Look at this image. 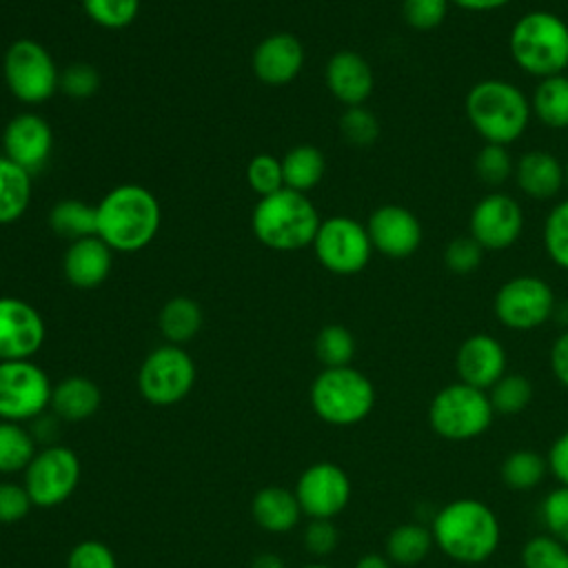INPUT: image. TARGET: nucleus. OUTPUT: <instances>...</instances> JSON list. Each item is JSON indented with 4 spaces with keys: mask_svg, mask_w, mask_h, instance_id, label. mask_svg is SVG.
Masks as SVG:
<instances>
[{
    "mask_svg": "<svg viewBox=\"0 0 568 568\" xmlns=\"http://www.w3.org/2000/svg\"><path fill=\"white\" fill-rule=\"evenodd\" d=\"M499 475L510 490H532L546 479L548 459L535 450L519 448L504 457Z\"/></svg>",
    "mask_w": 568,
    "mask_h": 568,
    "instance_id": "nucleus-32",
    "label": "nucleus"
},
{
    "mask_svg": "<svg viewBox=\"0 0 568 568\" xmlns=\"http://www.w3.org/2000/svg\"><path fill=\"white\" fill-rule=\"evenodd\" d=\"M162 220L158 197L142 184H118L95 204V235L115 253H135L153 242Z\"/></svg>",
    "mask_w": 568,
    "mask_h": 568,
    "instance_id": "nucleus-2",
    "label": "nucleus"
},
{
    "mask_svg": "<svg viewBox=\"0 0 568 568\" xmlns=\"http://www.w3.org/2000/svg\"><path fill=\"white\" fill-rule=\"evenodd\" d=\"M550 371L555 379L568 388V328L559 333L550 346Z\"/></svg>",
    "mask_w": 568,
    "mask_h": 568,
    "instance_id": "nucleus-50",
    "label": "nucleus"
},
{
    "mask_svg": "<svg viewBox=\"0 0 568 568\" xmlns=\"http://www.w3.org/2000/svg\"><path fill=\"white\" fill-rule=\"evenodd\" d=\"M530 109L550 129H568V75L557 73L537 82Z\"/></svg>",
    "mask_w": 568,
    "mask_h": 568,
    "instance_id": "nucleus-30",
    "label": "nucleus"
},
{
    "mask_svg": "<svg viewBox=\"0 0 568 568\" xmlns=\"http://www.w3.org/2000/svg\"><path fill=\"white\" fill-rule=\"evenodd\" d=\"M251 568H286L284 559L273 555V552H260L257 557H253Z\"/></svg>",
    "mask_w": 568,
    "mask_h": 568,
    "instance_id": "nucleus-53",
    "label": "nucleus"
},
{
    "mask_svg": "<svg viewBox=\"0 0 568 568\" xmlns=\"http://www.w3.org/2000/svg\"><path fill=\"white\" fill-rule=\"evenodd\" d=\"M100 89V73L89 62H73L60 71V89L71 100H87Z\"/></svg>",
    "mask_w": 568,
    "mask_h": 568,
    "instance_id": "nucleus-44",
    "label": "nucleus"
},
{
    "mask_svg": "<svg viewBox=\"0 0 568 568\" xmlns=\"http://www.w3.org/2000/svg\"><path fill=\"white\" fill-rule=\"evenodd\" d=\"M311 246L317 262L335 275L359 273L373 255L366 224L348 215H333L322 220Z\"/></svg>",
    "mask_w": 568,
    "mask_h": 568,
    "instance_id": "nucleus-12",
    "label": "nucleus"
},
{
    "mask_svg": "<svg viewBox=\"0 0 568 568\" xmlns=\"http://www.w3.org/2000/svg\"><path fill=\"white\" fill-rule=\"evenodd\" d=\"M251 67L260 82L284 87L300 75L304 67V47L293 33H271L255 47Z\"/></svg>",
    "mask_w": 568,
    "mask_h": 568,
    "instance_id": "nucleus-20",
    "label": "nucleus"
},
{
    "mask_svg": "<svg viewBox=\"0 0 568 568\" xmlns=\"http://www.w3.org/2000/svg\"><path fill=\"white\" fill-rule=\"evenodd\" d=\"M24 488L38 508L64 504L78 488L82 466L78 455L62 444L44 446L22 470Z\"/></svg>",
    "mask_w": 568,
    "mask_h": 568,
    "instance_id": "nucleus-11",
    "label": "nucleus"
},
{
    "mask_svg": "<svg viewBox=\"0 0 568 568\" xmlns=\"http://www.w3.org/2000/svg\"><path fill=\"white\" fill-rule=\"evenodd\" d=\"M546 459L548 470L559 481V486H568V428L550 444Z\"/></svg>",
    "mask_w": 568,
    "mask_h": 568,
    "instance_id": "nucleus-49",
    "label": "nucleus"
},
{
    "mask_svg": "<svg viewBox=\"0 0 568 568\" xmlns=\"http://www.w3.org/2000/svg\"><path fill=\"white\" fill-rule=\"evenodd\" d=\"M308 399L322 422L331 426H353L371 415L375 386L353 366L322 368L311 384Z\"/></svg>",
    "mask_w": 568,
    "mask_h": 568,
    "instance_id": "nucleus-6",
    "label": "nucleus"
},
{
    "mask_svg": "<svg viewBox=\"0 0 568 568\" xmlns=\"http://www.w3.org/2000/svg\"><path fill=\"white\" fill-rule=\"evenodd\" d=\"M541 240L550 262L568 271V200H561L550 209L544 220Z\"/></svg>",
    "mask_w": 568,
    "mask_h": 568,
    "instance_id": "nucleus-36",
    "label": "nucleus"
},
{
    "mask_svg": "<svg viewBox=\"0 0 568 568\" xmlns=\"http://www.w3.org/2000/svg\"><path fill=\"white\" fill-rule=\"evenodd\" d=\"M47 339V326L40 311L20 300L0 297V362L31 359Z\"/></svg>",
    "mask_w": 568,
    "mask_h": 568,
    "instance_id": "nucleus-16",
    "label": "nucleus"
},
{
    "mask_svg": "<svg viewBox=\"0 0 568 568\" xmlns=\"http://www.w3.org/2000/svg\"><path fill=\"white\" fill-rule=\"evenodd\" d=\"M450 0H402V18L415 31H433L448 16Z\"/></svg>",
    "mask_w": 568,
    "mask_h": 568,
    "instance_id": "nucleus-42",
    "label": "nucleus"
},
{
    "mask_svg": "<svg viewBox=\"0 0 568 568\" xmlns=\"http://www.w3.org/2000/svg\"><path fill=\"white\" fill-rule=\"evenodd\" d=\"M36 439L31 430L16 422L0 419V473H20L36 455Z\"/></svg>",
    "mask_w": 568,
    "mask_h": 568,
    "instance_id": "nucleus-33",
    "label": "nucleus"
},
{
    "mask_svg": "<svg viewBox=\"0 0 568 568\" xmlns=\"http://www.w3.org/2000/svg\"><path fill=\"white\" fill-rule=\"evenodd\" d=\"M67 568H118V561L104 541L84 539L69 550Z\"/></svg>",
    "mask_w": 568,
    "mask_h": 568,
    "instance_id": "nucleus-46",
    "label": "nucleus"
},
{
    "mask_svg": "<svg viewBox=\"0 0 568 568\" xmlns=\"http://www.w3.org/2000/svg\"><path fill=\"white\" fill-rule=\"evenodd\" d=\"M339 131L346 142L353 146H368L379 135V122L364 104L362 106H346L339 118Z\"/></svg>",
    "mask_w": 568,
    "mask_h": 568,
    "instance_id": "nucleus-41",
    "label": "nucleus"
},
{
    "mask_svg": "<svg viewBox=\"0 0 568 568\" xmlns=\"http://www.w3.org/2000/svg\"><path fill=\"white\" fill-rule=\"evenodd\" d=\"M102 404L100 386L84 375H69L53 384L51 413L62 422H84L98 413Z\"/></svg>",
    "mask_w": 568,
    "mask_h": 568,
    "instance_id": "nucleus-24",
    "label": "nucleus"
},
{
    "mask_svg": "<svg viewBox=\"0 0 568 568\" xmlns=\"http://www.w3.org/2000/svg\"><path fill=\"white\" fill-rule=\"evenodd\" d=\"M202 322H204V315L200 304L186 295H175L169 302H164L158 315V326L162 337L166 339V344H178V346L191 342L200 333Z\"/></svg>",
    "mask_w": 568,
    "mask_h": 568,
    "instance_id": "nucleus-27",
    "label": "nucleus"
},
{
    "mask_svg": "<svg viewBox=\"0 0 568 568\" xmlns=\"http://www.w3.org/2000/svg\"><path fill=\"white\" fill-rule=\"evenodd\" d=\"M513 0H450V4L470 11V13H488V11H497L506 4H510Z\"/></svg>",
    "mask_w": 568,
    "mask_h": 568,
    "instance_id": "nucleus-51",
    "label": "nucleus"
},
{
    "mask_svg": "<svg viewBox=\"0 0 568 568\" xmlns=\"http://www.w3.org/2000/svg\"><path fill=\"white\" fill-rule=\"evenodd\" d=\"M2 78L22 104H42L60 89V69L44 44L31 38L13 40L2 58Z\"/></svg>",
    "mask_w": 568,
    "mask_h": 568,
    "instance_id": "nucleus-8",
    "label": "nucleus"
},
{
    "mask_svg": "<svg viewBox=\"0 0 568 568\" xmlns=\"http://www.w3.org/2000/svg\"><path fill=\"white\" fill-rule=\"evenodd\" d=\"M455 371L459 382L488 390L506 373V351L488 333L468 335L455 353Z\"/></svg>",
    "mask_w": 568,
    "mask_h": 568,
    "instance_id": "nucleus-19",
    "label": "nucleus"
},
{
    "mask_svg": "<svg viewBox=\"0 0 568 568\" xmlns=\"http://www.w3.org/2000/svg\"><path fill=\"white\" fill-rule=\"evenodd\" d=\"M524 568H568V546L552 535H535L521 548Z\"/></svg>",
    "mask_w": 568,
    "mask_h": 568,
    "instance_id": "nucleus-37",
    "label": "nucleus"
},
{
    "mask_svg": "<svg viewBox=\"0 0 568 568\" xmlns=\"http://www.w3.org/2000/svg\"><path fill=\"white\" fill-rule=\"evenodd\" d=\"M293 493L302 515L308 519H333L351 501V479L342 466L315 462L302 470Z\"/></svg>",
    "mask_w": 568,
    "mask_h": 568,
    "instance_id": "nucleus-14",
    "label": "nucleus"
},
{
    "mask_svg": "<svg viewBox=\"0 0 568 568\" xmlns=\"http://www.w3.org/2000/svg\"><path fill=\"white\" fill-rule=\"evenodd\" d=\"M513 175L519 191L532 200H550L566 184L564 164L544 149H532L519 155Z\"/></svg>",
    "mask_w": 568,
    "mask_h": 568,
    "instance_id": "nucleus-23",
    "label": "nucleus"
},
{
    "mask_svg": "<svg viewBox=\"0 0 568 568\" xmlns=\"http://www.w3.org/2000/svg\"><path fill=\"white\" fill-rule=\"evenodd\" d=\"M430 532L446 557L466 566L490 559L501 539L495 510L475 497H459L442 506L433 517Z\"/></svg>",
    "mask_w": 568,
    "mask_h": 568,
    "instance_id": "nucleus-1",
    "label": "nucleus"
},
{
    "mask_svg": "<svg viewBox=\"0 0 568 568\" xmlns=\"http://www.w3.org/2000/svg\"><path fill=\"white\" fill-rule=\"evenodd\" d=\"M49 229L69 242L95 235V206L75 197L60 200L49 211Z\"/></svg>",
    "mask_w": 568,
    "mask_h": 568,
    "instance_id": "nucleus-31",
    "label": "nucleus"
},
{
    "mask_svg": "<svg viewBox=\"0 0 568 568\" xmlns=\"http://www.w3.org/2000/svg\"><path fill=\"white\" fill-rule=\"evenodd\" d=\"M515 64L539 80L568 69V24L552 11L532 9L517 18L508 33Z\"/></svg>",
    "mask_w": 568,
    "mask_h": 568,
    "instance_id": "nucleus-4",
    "label": "nucleus"
},
{
    "mask_svg": "<svg viewBox=\"0 0 568 568\" xmlns=\"http://www.w3.org/2000/svg\"><path fill=\"white\" fill-rule=\"evenodd\" d=\"M302 541H304V548L313 557L322 559V557H328L335 552V548L339 544V532H337V526L333 524V519H311L308 526L304 528Z\"/></svg>",
    "mask_w": 568,
    "mask_h": 568,
    "instance_id": "nucleus-47",
    "label": "nucleus"
},
{
    "mask_svg": "<svg viewBox=\"0 0 568 568\" xmlns=\"http://www.w3.org/2000/svg\"><path fill=\"white\" fill-rule=\"evenodd\" d=\"M31 508H33V501L24 484L0 481V524L22 521Z\"/></svg>",
    "mask_w": 568,
    "mask_h": 568,
    "instance_id": "nucleus-48",
    "label": "nucleus"
},
{
    "mask_svg": "<svg viewBox=\"0 0 568 568\" xmlns=\"http://www.w3.org/2000/svg\"><path fill=\"white\" fill-rule=\"evenodd\" d=\"M302 568H333V566H328V564H324V561H315V564H306V566H302Z\"/></svg>",
    "mask_w": 568,
    "mask_h": 568,
    "instance_id": "nucleus-54",
    "label": "nucleus"
},
{
    "mask_svg": "<svg viewBox=\"0 0 568 568\" xmlns=\"http://www.w3.org/2000/svg\"><path fill=\"white\" fill-rule=\"evenodd\" d=\"M53 384L31 359L0 362V419L33 422L51 404Z\"/></svg>",
    "mask_w": 568,
    "mask_h": 568,
    "instance_id": "nucleus-10",
    "label": "nucleus"
},
{
    "mask_svg": "<svg viewBox=\"0 0 568 568\" xmlns=\"http://www.w3.org/2000/svg\"><path fill=\"white\" fill-rule=\"evenodd\" d=\"M251 515L262 530L284 535L297 526L302 508L293 490L282 486H266L253 495Z\"/></svg>",
    "mask_w": 568,
    "mask_h": 568,
    "instance_id": "nucleus-25",
    "label": "nucleus"
},
{
    "mask_svg": "<svg viewBox=\"0 0 568 568\" xmlns=\"http://www.w3.org/2000/svg\"><path fill=\"white\" fill-rule=\"evenodd\" d=\"M246 182H248L251 191L257 193L260 197L277 193L280 189H284L282 160L271 153L253 155L246 166Z\"/></svg>",
    "mask_w": 568,
    "mask_h": 568,
    "instance_id": "nucleus-40",
    "label": "nucleus"
},
{
    "mask_svg": "<svg viewBox=\"0 0 568 568\" xmlns=\"http://www.w3.org/2000/svg\"><path fill=\"white\" fill-rule=\"evenodd\" d=\"M481 257L484 248L470 235L453 237L444 248V264L457 275L473 273L481 264Z\"/></svg>",
    "mask_w": 568,
    "mask_h": 568,
    "instance_id": "nucleus-45",
    "label": "nucleus"
},
{
    "mask_svg": "<svg viewBox=\"0 0 568 568\" xmlns=\"http://www.w3.org/2000/svg\"><path fill=\"white\" fill-rule=\"evenodd\" d=\"M495 410L488 393L464 382H453L435 393L428 406L430 428L448 442H468L484 435Z\"/></svg>",
    "mask_w": 568,
    "mask_h": 568,
    "instance_id": "nucleus-7",
    "label": "nucleus"
},
{
    "mask_svg": "<svg viewBox=\"0 0 568 568\" xmlns=\"http://www.w3.org/2000/svg\"><path fill=\"white\" fill-rule=\"evenodd\" d=\"M468 229V235L484 251H504L519 240L524 231V211L508 193L490 191L475 202Z\"/></svg>",
    "mask_w": 568,
    "mask_h": 568,
    "instance_id": "nucleus-15",
    "label": "nucleus"
},
{
    "mask_svg": "<svg viewBox=\"0 0 568 568\" xmlns=\"http://www.w3.org/2000/svg\"><path fill=\"white\" fill-rule=\"evenodd\" d=\"M366 231L373 244V251L390 260L410 257L422 244V224L413 211L402 204H382L368 220Z\"/></svg>",
    "mask_w": 568,
    "mask_h": 568,
    "instance_id": "nucleus-18",
    "label": "nucleus"
},
{
    "mask_svg": "<svg viewBox=\"0 0 568 568\" xmlns=\"http://www.w3.org/2000/svg\"><path fill=\"white\" fill-rule=\"evenodd\" d=\"M495 415H519L532 402V382L521 373H504L488 390Z\"/></svg>",
    "mask_w": 568,
    "mask_h": 568,
    "instance_id": "nucleus-34",
    "label": "nucleus"
},
{
    "mask_svg": "<svg viewBox=\"0 0 568 568\" xmlns=\"http://www.w3.org/2000/svg\"><path fill=\"white\" fill-rule=\"evenodd\" d=\"M82 9L98 27L124 29L135 20L140 0H82Z\"/></svg>",
    "mask_w": 568,
    "mask_h": 568,
    "instance_id": "nucleus-38",
    "label": "nucleus"
},
{
    "mask_svg": "<svg viewBox=\"0 0 568 568\" xmlns=\"http://www.w3.org/2000/svg\"><path fill=\"white\" fill-rule=\"evenodd\" d=\"M564 180H566V186H568V160H566V164H564Z\"/></svg>",
    "mask_w": 568,
    "mask_h": 568,
    "instance_id": "nucleus-55",
    "label": "nucleus"
},
{
    "mask_svg": "<svg viewBox=\"0 0 568 568\" xmlns=\"http://www.w3.org/2000/svg\"><path fill=\"white\" fill-rule=\"evenodd\" d=\"M53 151L51 124L31 111L13 115L2 131V155L31 175L47 166Z\"/></svg>",
    "mask_w": 568,
    "mask_h": 568,
    "instance_id": "nucleus-17",
    "label": "nucleus"
},
{
    "mask_svg": "<svg viewBox=\"0 0 568 568\" xmlns=\"http://www.w3.org/2000/svg\"><path fill=\"white\" fill-rule=\"evenodd\" d=\"M495 317L510 331H532L555 315V293L537 275H515L506 280L493 300Z\"/></svg>",
    "mask_w": 568,
    "mask_h": 568,
    "instance_id": "nucleus-13",
    "label": "nucleus"
},
{
    "mask_svg": "<svg viewBox=\"0 0 568 568\" xmlns=\"http://www.w3.org/2000/svg\"><path fill=\"white\" fill-rule=\"evenodd\" d=\"M324 80L331 95L344 106H362L375 87L373 69L357 51L333 53L326 62Z\"/></svg>",
    "mask_w": 568,
    "mask_h": 568,
    "instance_id": "nucleus-21",
    "label": "nucleus"
},
{
    "mask_svg": "<svg viewBox=\"0 0 568 568\" xmlns=\"http://www.w3.org/2000/svg\"><path fill=\"white\" fill-rule=\"evenodd\" d=\"M466 118L486 144L508 146L519 140L530 122V100L526 93L501 78H486L466 93Z\"/></svg>",
    "mask_w": 568,
    "mask_h": 568,
    "instance_id": "nucleus-3",
    "label": "nucleus"
},
{
    "mask_svg": "<svg viewBox=\"0 0 568 568\" xmlns=\"http://www.w3.org/2000/svg\"><path fill=\"white\" fill-rule=\"evenodd\" d=\"M282 175L284 189L308 193L315 189L326 173V158L315 144H297L284 153Z\"/></svg>",
    "mask_w": 568,
    "mask_h": 568,
    "instance_id": "nucleus-26",
    "label": "nucleus"
},
{
    "mask_svg": "<svg viewBox=\"0 0 568 568\" xmlns=\"http://www.w3.org/2000/svg\"><path fill=\"white\" fill-rule=\"evenodd\" d=\"M31 202V173L0 155V224L18 222Z\"/></svg>",
    "mask_w": 568,
    "mask_h": 568,
    "instance_id": "nucleus-28",
    "label": "nucleus"
},
{
    "mask_svg": "<svg viewBox=\"0 0 568 568\" xmlns=\"http://www.w3.org/2000/svg\"><path fill=\"white\" fill-rule=\"evenodd\" d=\"M315 355L324 368L351 366L355 357V337L342 324H326L315 337Z\"/></svg>",
    "mask_w": 568,
    "mask_h": 568,
    "instance_id": "nucleus-35",
    "label": "nucleus"
},
{
    "mask_svg": "<svg viewBox=\"0 0 568 568\" xmlns=\"http://www.w3.org/2000/svg\"><path fill=\"white\" fill-rule=\"evenodd\" d=\"M320 222L322 217L308 195L291 189L260 197L251 215L253 235L273 251H300L311 246Z\"/></svg>",
    "mask_w": 568,
    "mask_h": 568,
    "instance_id": "nucleus-5",
    "label": "nucleus"
},
{
    "mask_svg": "<svg viewBox=\"0 0 568 568\" xmlns=\"http://www.w3.org/2000/svg\"><path fill=\"white\" fill-rule=\"evenodd\" d=\"M435 546L428 526L417 521H406L395 526L386 537V557L397 566H417L424 561Z\"/></svg>",
    "mask_w": 568,
    "mask_h": 568,
    "instance_id": "nucleus-29",
    "label": "nucleus"
},
{
    "mask_svg": "<svg viewBox=\"0 0 568 568\" xmlns=\"http://www.w3.org/2000/svg\"><path fill=\"white\" fill-rule=\"evenodd\" d=\"M355 568H393V561L379 552H366L357 559Z\"/></svg>",
    "mask_w": 568,
    "mask_h": 568,
    "instance_id": "nucleus-52",
    "label": "nucleus"
},
{
    "mask_svg": "<svg viewBox=\"0 0 568 568\" xmlns=\"http://www.w3.org/2000/svg\"><path fill=\"white\" fill-rule=\"evenodd\" d=\"M195 384V362L178 344L153 348L138 371L140 395L153 406L182 402Z\"/></svg>",
    "mask_w": 568,
    "mask_h": 568,
    "instance_id": "nucleus-9",
    "label": "nucleus"
},
{
    "mask_svg": "<svg viewBox=\"0 0 568 568\" xmlns=\"http://www.w3.org/2000/svg\"><path fill=\"white\" fill-rule=\"evenodd\" d=\"M113 253L98 235L69 242L62 255V275L75 288H95L109 277Z\"/></svg>",
    "mask_w": 568,
    "mask_h": 568,
    "instance_id": "nucleus-22",
    "label": "nucleus"
},
{
    "mask_svg": "<svg viewBox=\"0 0 568 568\" xmlns=\"http://www.w3.org/2000/svg\"><path fill=\"white\" fill-rule=\"evenodd\" d=\"M539 515L546 532L568 546V486L552 488L544 497Z\"/></svg>",
    "mask_w": 568,
    "mask_h": 568,
    "instance_id": "nucleus-43",
    "label": "nucleus"
},
{
    "mask_svg": "<svg viewBox=\"0 0 568 568\" xmlns=\"http://www.w3.org/2000/svg\"><path fill=\"white\" fill-rule=\"evenodd\" d=\"M515 171L513 155L501 144H484L475 155V173L488 186L504 184Z\"/></svg>",
    "mask_w": 568,
    "mask_h": 568,
    "instance_id": "nucleus-39",
    "label": "nucleus"
}]
</instances>
